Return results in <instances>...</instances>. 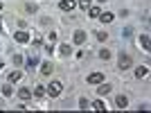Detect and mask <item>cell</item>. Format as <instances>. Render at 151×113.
Here are the masks:
<instances>
[{
	"instance_id": "6da1fadb",
	"label": "cell",
	"mask_w": 151,
	"mask_h": 113,
	"mask_svg": "<svg viewBox=\"0 0 151 113\" xmlns=\"http://www.w3.org/2000/svg\"><path fill=\"white\" fill-rule=\"evenodd\" d=\"M61 91H63V84L61 82H52L50 86H47V95H50V97H59Z\"/></svg>"
},
{
	"instance_id": "7a4b0ae2",
	"label": "cell",
	"mask_w": 151,
	"mask_h": 113,
	"mask_svg": "<svg viewBox=\"0 0 151 113\" xmlns=\"http://www.w3.org/2000/svg\"><path fill=\"white\" fill-rule=\"evenodd\" d=\"M117 63H120V68H122V70H126V68H131L133 59H131L129 54H120V61H117Z\"/></svg>"
},
{
	"instance_id": "3957f363",
	"label": "cell",
	"mask_w": 151,
	"mask_h": 113,
	"mask_svg": "<svg viewBox=\"0 0 151 113\" xmlns=\"http://www.w3.org/2000/svg\"><path fill=\"white\" fill-rule=\"evenodd\" d=\"M115 106L117 109H126L129 106V97H126V95H117V97H115Z\"/></svg>"
},
{
	"instance_id": "277c9868",
	"label": "cell",
	"mask_w": 151,
	"mask_h": 113,
	"mask_svg": "<svg viewBox=\"0 0 151 113\" xmlns=\"http://www.w3.org/2000/svg\"><path fill=\"white\" fill-rule=\"evenodd\" d=\"M59 7H61V12H72L75 9V0H61Z\"/></svg>"
},
{
	"instance_id": "5b68a950",
	"label": "cell",
	"mask_w": 151,
	"mask_h": 113,
	"mask_svg": "<svg viewBox=\"0 0 151 113\" xmlns=\"http://www.w3.org/2000/svg\"><path fill=\"white\" fill-rule=\"evenodd\" d=\"M14 38H16L18 43H29V34H27V32H16Z\"/></svg>"
},
{
	"instance_id": "8992f818",
	"label": "cell",
	"mask_w": 151,
	"mask_h": 113,
	"mask_svg": "<svg viewBox=\"0 0 151 113\" xmlns=\"http://www.w3.org/2000/svg\"><path fill=\"white\" fill-rule=\"evenodd\" d=\"M104 82V75L101 72H93V75H88V84H101Z\"/></svg>"
},
{
	"instance_id": "52a82bcc",
	"label": "cell",
	"mask_w": 151,
	"mask_h": 113,
	"mask_svg": "<svg viewBox=\"0 0 151 113\" xmlns=\"http://www.w3.org/2000/svg\"><path fill=\"white\" fill-rule=\"evenodd\" d=\"M72 38H75V43H77V45H81L83 41H86V32L77 30V32H75V36H72Z\"/></svg>"
},
{
	"instance_id": "ba28073f",
	"label": "cell",
	"mask_w": 151,
	"mask_h": 113,
	"mask_svg": "<svg viewBox=\"0 0 151 113\" xmlns=\"http://www.w3.org/2000/svg\"><path fill=\"white\" fill-rule=\"evenodd\" d=\"M18 97H20L23 102L29 100V97H32V91H29V88H20V91H18Z\"/></svg>"
},
{
	"instance_id": "9c48e42d",
	"label": "cell",
	"mask_w": 151,
	"mask_h": 113,
	"mask_svg": "<svg viewBox=\"0 0 151 113\" xmlns=\"http://www.w3.org/2000/svg\"><path fill=\"white\" fill-rule=\"evenodd\" d=\"M108 93H111V86L101 82V84H99V88H97V95H108Z\"/></svg>"
},
{
	"instance_id": "30bf717a",
	"label": "cell",
	"mask_w": 151,
	"mask_h": 113,
	"mask_svg": "<svg viewBox=\"0 0 151 113\" xmlns=\"http://www.w3.org/2000/svg\"><path fill=\"white\" fill-rule=\"evenodd\" d=\"M36 63H38V56L34 54V52H32V54L27 56V68H34V66H36Z\"/></svg>"
},
{
	"instance_id": "8fae6325",
	"label": "cell",
	"mask_w": 151,
	"mask_h": 113,
	"mask_svg": "<svg viewBox=\"0 0 151 113\" xmlns=\"http://www.w3.org/2000/svg\"><path fill=\"white\" fill-rule=\"evenodd\" d=\"M140 45H142L145 50H149V45H151V41H149V34H142V36H140Z\"/></svg>"
},
{
	"instance_id": "7c38bea8",
	"label": "cell",
	"mask_w": 151,
	"mask_h": 113,
	"mask_svg": "<svg viewBox=\"0 0 151 113\" xmlns=\"http://www.w3.org/2000/svg\"><path fill=\"white\" fill-rule=\"evenodd\" d=\"M52 70H54V68H52L50 61H45L43 66H41V72H43V75H52Z\"/></svg>"
},
{
	"instance_id": "4fadbf2b",
	"label": "cell",
	"mask_w": 151,
	"mask_h": 113,
	"mask_svg": "<svg viewBox=\"0 0 151 113\" xmlns=\"http://www.w3.org/2000/svg\"><path fill=\"white\" fill-rule=\"evenodd\" d=\"M149 75V68H147V66H140L138 70H135V77H140V79H142V77H147Z\"/></svg>"
},
{
	"instance_id": "5bb4252c",
	"label": "cell",
	"mask_w": 151,
	"mask_h": 113,
	"mask_svg": "<svg viewBox=\"0 0 151 113\" xmlns=\"http://www.w3.org/2000/svg\"><path fill=\"white\" fill-rule=\"evenodd\" d=\"M2 95H5V97H12V95H14L12 84H5V86H2Z\"/></svg>"
},
{
	"instance_id": "9a60e30c",
	"label": "cell",
	"mask_w": 151,
	"mask_h": 113,
	"mask_svg": "<svg viewBox=\"0 0 151 113\" xmlns=\"http://www.w3.org/2000/svg\"><path fill=\"white\" fill-rule=\"evenodd\" d=\"M88 12H90V16H93V18H99L101 9H99V7H93V5H90V7H88Z\"/></svg>"
},
{
	"instance_id": "2e32d148",
	"label": "cell",
	"mask_w": 151,
	"mask_h": 113,
	"mask_svg": "<svg viewBox=\"0 0 151 113\" xmlns=\"http://www.w3.org/2000/svg\"><path fill=\"white\" fill-rule=\"evenodd\" d=\"M99 18H101V23H111V20H113L115 16H113L111 12H106V14H99Z\"/></svg>"
},
{
	"instance_id": "e0dca14e",
	"label": "cell",
	"mask_w": 151,
	"mask_h": 113,
	"mask_svg": "<svg viewBox=\"0 0 151 113\" xmlns=\"http://www.w3.org/2000/svg\"><path fill=\"white\" fill-rule=\"evenodd\" d=\"M20 77H23V72H20V70H14L12 75H9V82H18Z\"/></svg>"
},
{
	"instance_id": "ac0fdd59",
	"label": "cell",
	"mask_w": 151,
	"mask_h": 113,
	"mask_svg": "<svg viewBox=\"0 0 151 113\" xmlns=\"http://www.w3.org/2000/svg\"><path fill=\"white\" fill-rule=\"evenodd\" d=\"M70 52H72V48H70L68 43H63V45H61V54H63V56H68Z\"/></svg>"
},
{
	"instance_id": "d6986e66",
	"label": "cell",
	"mask_w": 151,
	"mask_h": 113,
	"mask_svg": "<svg viewBox=\"0 0 151 113\" xmlns=\"http://www.w3.org/2000/svg\"><path fill=\"white\" fill-rule=\"evenodd\" d=\"M99 59L108 61V59H111V52H108V50H99Z\"/></svg>"
},
{
	"instance_id": "ffe728a7",
	"label": "cell",
	"mask_w": 151,
	"mask_h": 113,
	"mask_svg": "<svg viewBox=\"0 0 151 113\" xmlns=\"http://www.w3.org/2000/svg\"><path fill=\"white\" fill-rule=\"evenodd\" d=\"M79 7H81L83 12H88V7H90V0H79Z\"/></svg>"
},
{
	"instance_id": "44dd1931",
	"label": "cell",
	"mask_w": 151,
	"mask_h": 113,
	"mask_svg": "<svg viewBox=\"0 0 151 113\" xmlns=\"http://www.w3.org/2000/svg\"><path fill=\"white\" fill-rule=\"evenodd\" d=\"M93 109H95V111H104L106 106H104V102H99V100H97V102L93 104Z\"/></svg>"
},
{
	"instance_id": "7402d4cb",
	"label": "cell",
	"mask_w": 151,
	"mask_h": 113,
	"mask_svg": "<svg viewBox=\"0 0 151 113\" xmlns=\"http://www.w3.org/2000/svg\"><path fill=\"white\" fill-rule=\"evenodd\" d=\"M88 106H90V104H88V100H86V97H81V100H79V109H83V111H86Z\"/></svg>"
},
{
	"instance_id": "603a6c76",
	"label": "cell",
	"mask_w": 151,
	"mask_h": 113,
	"mask_svg": "<svg viewBox=\"0 0 151 113\" xmlns=\"http://www.w3.org/2000/svg\"><path fill=\"white\" fill-rule=\"evenodd\" d=\"M95 34H97V41H106V36H108V34H104V32H95Z\"/></svg>"
},
{
	"instance_id": "cb8c5ba5",
	"label": "cell",
	"mask_w": 151,
	"mask_h": 113,
	"mask_svg": "<svg viewBox=\"0 0 151 113\" xmlns=\"http://www.w3.org/2000/svg\"><path fill=\"white\" fill-rule=\"evenodd\" d=\"M14 63H16V66H20V63H23V56H20V54H14Z\"/></svg>"
},
{
	"instance_id": "d4e9b609",
	"label": "cell",
	"mask_w": 151,
	"mask_h": 113,
	"mask_svg": "<svg viewBox=\"0 0 151 113\" xmlns=\"http://www.w3.org/2000/svg\"><path fill=\"white\" fill-rule=\"evenodd\" d=\"M43 93H45L43 86H36V88H34V95H43Z\"/></svg>"
},
{
	"instance_id": "484cf974",
	"label": "cell",
	"mask_w": 151,
	"mask_h": 113,
	"mask_svg": "<svg viewBox=\"0 0 151 113\" xmlns=\"http://www.w3.org/2000/svg\"><path fill=\"white\" fill-rule=\"evenodd\" d=\"M97 2H106V0H97Z\"/></svg>"
}]
</instances>
